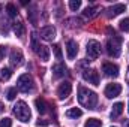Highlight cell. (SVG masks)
Returning <instances> with one entry per match:
<instances>
[{"mask_svg": "<svg viewBox=\"0 0 129 127\" xmlns=\"http://www.w3.org/2000/svg\"><path fill=\"white\" fill-rule=\"evenodd\" d=\"M32 46H33V51L38 54V57H39L42 61H48V60H50V48L45 46V45L38 43L35 34H33V37H32Z\"/></svg>", "mask_w": 129, "mask_h": 127, "instance_id": "obj_5", "label": "cell"}, {"mask_svg": "<svg viewBox=\"0 0 129 127\" xmlns=\"http://www.w3.org/2000/svg\"><path fill=\"white\" fill-rule=\"evenodd\" d=\"M0 9H2V5H0Z\"/></svg>", "mask_w": 129, "mask_h": 127, "instance_id": "obj_33", "label": "cell"}, {"mask_svg": "<svg viewBox=\"0 0 129 127\" xmlns=\"http://www.w3.org/2000/svg\"><path fill=\"white\" fill-rule=\"evenodd\" d=\"M3 111H5V105H3V103H2V102H0V114H2V112H3Z\"/></svg>", "mask_w": 129, "mask_h": 127, "instance_id": "obj_30", "label": "cell"}, {"mask_svg": "<svg viewBox=\"0 0 129 127\" xmlns=\"http://www.w3.org/2000/svg\"><path fill=\"white\" fill-rule=\"evenodd\" d=\"M71 91H72V84L71 82H62L57 88V96L60 100H64L71 96Z\"/></svg>", "mask_w": 129, "mask_h": 127, "instance_id": "obj_9", "label": "cell"}, {"mask_svg": "<svg viewBox=\"0 0 129 127\" xmlns=\"http://www.w3.org/2000/svg\"><path fill=\"white\" fill-rule=\"evenodd\" d=\"M6 97H8V100H14L15 97H17V88H9L8 90V93H6Z\"/></svg>", "mask_w": 129, "mask_h": 127, "instance_id": "obj_26", "label": "cell"}, {"mask_svg": "<svg viewBox=\"0 0 129 127\" xmlns=\"http://www.w3.org/2000/svg\"><path fill=\"white\" fill-rule=\"evenodd\" d=\"M81 115H83V111L80 108H71L66 111V117H69V118H80Z\"/></svg>", "mask_w": 129, "mask_h": 127, "instance_id": "obj_19", "label": "cell"}, {"mask_svg": "<svg viewBox=\"0 0 129 127\" xmlns=\"http://www.w3.org/2000/svg\"><path fill=\"white\" fill-rule=\"evenodd\" d=\"M17 88L23 93H32L35 90V82L33 78L29 73H23L18 79H17Z\"/></svg>", "mask_w": 129, "mask_h": 127, "instance_id": "obj_4", "label": "cell"}, {"mask_svg": "<svg viewBox=\"0 0 129 127\" xmlns=\"http://www.w3.org/2000/svg\"><path fill=\"white\" fill-rule=\"evenodd\" d=\"M107 52L110 57L117 58L122 52V37L119 36H113L111 39H108L107 42Z\"/></svg>", "mask_w": 129, "mask_h": 127, "instance_id": "obj_3", "label": "cell"}, {"mask_svg": "<svg viewBox=\"0 0 129 127\" xmlns=\"http://www.w3.org/2000/svg\"><path fill=\"white\" fill-rule=\"evenodd\" d=\"M80 8H81V0H71V2H69V9H71V11L77 12Z\"/></svg>", "mask_w": 129, "mask_h": 127, "instance_id": "obj_24", "label": "cell"}, {"mask_svg": "<svg viewBox=\"0 0 129 127\" xmlns=\"http://www.w3.org/2000/svg\"><path fill=\"white\" fill-rule=\"evenodd\" d=\"M0 127H12L11 118H3V120H0Z\"/></svg>", "mask_w": 129, "mask_h": 127, "instance_id": "obj_28", "label": "cell"}, {"mask_svg": "<svg viewBox=\"0 0 129 127\" xmlns=\"http://www.w3.org/2000/svg\"><path fill=\"white\" fill-rule=\"evenodd\" d=\"M6 12H8V15L12 17V18L18 15V9H17V6H15L14 3H8V5H6Z\"/></svg>", "mask_w": 129, "mask_h": 127, "instance_id": "obj_21", "label": "cell"}, {"mask_svg": "<svg viewBox=\"0 0 129 127\" xmlns=\"http://www.w3.org/2000/svg\"><path fill=\"white\" fill-rule=\"evenodd\" d=\"M122 112H123V103H122V102L114 103V105H113V109H111V118H117V117H120Z\"/></svg>", "mask_w": 129, "mask_h": 127, "instance_id": "obj_17", "label": "cell"}, {"mask_svg": "<svg viewBox=\"0 0 129 127\" xmlns=\"http://www.w3.org/2000/svg\"><path fill=\"white\" fill-rule=\"evenodd\" d=\"M9 58H11V63H12V66H21V64H23V60H24L23 52H21L20 49H17V48L11 51Z\"/></svg>", "mask_w": 129, "mask_h": 127, "instance_id": "obj_14", "label": "cell"}, {"mask_svg": "<svg viewBox=\"0 0 129 127\" xmlns=\"http://www.w3.org/2000/svg\"><path fill=\"white\" fill-rule=\"evenodd\" d=\"M78 102L81 106H84L87 109H95L98 105V94L86 87H80L78 88Z\"/></svg>", "mask_w": 129, "mask_h": 127, "instance_id": "obj_1", "label": "cell"}, {"mask_svg": "<svg viewBox=\"0 0 129 127\" xmlns=\"http://www.w3.org/2000/svg\"><path fill=\"white\" fill-rule=\"evenodd\" d=\"M0 76H2V79H5V81L11 79V76H12V69H9V67H3V69L0 70Z\"/></svg>", "mask_w": 129, "mask_h": 127, "instance_id": "obj_22", "label": "cell"}, {"mask_svg": "<svg viewBox=\"0 0 129 127\" xmlns=\"http://www.w3.org/2000/svg\"><path fill=\"white\" fill-rule=\"evenodd\" d=\"M53 76L54 78H62V76H64L66 75V72H68V69H66V66H64L62 61H59V63H56L54 66H53Z\"/></svg>", "mask_w": 129, "mask_h": 127, "instance_id": "obj_15", "label": "cell"}, {"mask_svg": "<svg viewBox=\"0 0 129 127\" xmlns=\"http://www.w3.org/2000/svg\"><path fill=\"white\" fill-rule=\"evenodd\" d=\"M113 127H114V126H113Z\"/></svg>", "mask_w": 129, "mask_h": 127, "instance_id": "obj_34", "label": "cell"}, {"mask_svg": "<svg viewBox=\"0 0 129 127\" xmlns=\"http://www.w3.org/2000/svg\"><path fill=\"white\" fill-rule=\"evenodd\" d=\"M12 112H14V115L17 117V120H20L21 123H27V121H30V118H32L30 108H29V105H27L24 100H18V102L14 105Z\"/></svg>", "mask_w": 129, "mask_h": 127, "instance_id": "obj_2", "label": "cell"}, {"mask_svg": "<svg viewBox=\"0 0 129 127\" xmlns=\"http://www.w3.org/2000/svg\"><path fill=\"white\" fill-rule=\"evenodd\" d=\"M128 111H129V105H128Z\"/></svg>", "mask_w": 129, "mask_h": 127, "instance_id": "obj_32", "label": "cell"}, {"mask_svg": "<svg viewBox=\"0 0 129 127\" xmlns=\"http://www.w3.org/2000/svg\"><path fill=\"white\" fill-rule=\"evenodd\" d=\"M41 37L44 40H48L51 42L54 37H56V29L53 26H47V27H42L41 29Z\"/></svg>", "mask_w": 129, "mask_h": 127, "instance_id": "obj_13", "label": "cell"}, {"mask_svg": "<svg viewBox=\"0 0 129 127\" xmlns=\"http://www.w3.org/2000/svg\"><path fill=\"white\" fill-rule=\"evenodd\" d=\"M125 11H126V6L122 5V3H117V5H114V6H111V8L107 9V17L108 18H114V17L120 15L122 12H125Z\"/></svg>", "mask_w": 129, "mask_h": 127, "instance_id": "obj_11", "label": "cell"}, {"mask_svg": "<svg viewBox=\"0 0 129 127\" xmlns=\"http://www.w3.org/2000/svg\"><path fill=\"white\" fill-rule=\"evenodd\" d=\"M83 78L84 81H87L92 85H99V73L95 69H86L83 72Z\"/></svg>", "mask_w": 129, "mask_h": 127, "instance_id": "obj_7", "label": "cell"}, {"mask_svg": "<svg viewBox=\"0 0 129 127\" xmlns=\"http://www.w3.org/2000/svg\"><path fill=\"white\" fill-rule=\"evenodd\" d=\"M35 106H36V109H38L39 114H45L47 112V103H45L44 99H36L35 100Z\"/></svg>", "mask_w": 129, "mask_h": 127, "instance_id": "obj_18", "label": "cell"}, {"mask_svg": "<svg viewBox=\"0 0 129 127\" xmlns=\"http://www.w3.org/2000/svg\"><path fill=\"white\" fill-rule=\"evenodd\" d=\"M119 27H120V30H123V32H129V18H123V20L119 23Z\"/></svg>", "mask_w": 129, "mask_h": 127, "instance_id": "obj_25", "label": "cell"}, {"mask_svg": "<svg viewBox=\"0 0 129 127\" xmlns=\"http://www.w3.org/2000/svg\"><path fill=\"white\" fill-rule=\"evenodd\" d=\"M125 127H129V120L128 121H125Z\"/></svg>", "mask_w": 129, "mask_h": 127, "instance_id": "obj_31", "label": "cell"}, {"mask_svg": "<svg viewBox=\"0 0 129 127\" xmlns=\"http://www.w3.org/2000/svg\"><path fill=\"white\" fill-rule=\"evenodd\" d=\"M102 72L105 73V76L116 78V76H119V66L113 63H104L102 64Z\"/></svg>", "mask_w": 129, "mask_h": 127, "instance_id": "obj_10", "label": "cell"}, {"mask_svg": "<svg viewBox=\"0 0 129 127\" xmlns=\"http://www.w3.org/2000/svg\"><path fill=\"white\" fill-rule=\"evenodd\" d=\"M98 14H99V6H96V5H93V6H87V8L84 9V12H83V15H84L86 18H89V20H92V18L98 17Z\"/></svg>", "mask_w": 129, "mask_h": 127, "instance_id": "obj_16", "label": "cell"}, {"mask_svg": "<svg viewBox=\"0 0 129 127\" xmlns=\"http://www.w3.org/2000/svg\"><path fill=\"white\" fill-rule=\"evenodd\" d=\"M14 32H15V34H17L18 37H23L24 33H26L24 24H23V23H15V24H14Z\"/></svg>", "mask_w": 129, "mask_h": 127, "instance_id": "obj_20", "label": "cell"}, {"mask_svg": "<svg viewBox=\"0 0 129 127\" xmlns=\"http://www.w3.org/2000/svg\"><path fill=\"white\" fill-rule=\"evenodd\" d=\"M105 96L108 97V99H114V97H117V96L122 93V85L120 84H108L107 87H105Z\"/></svg>", "mask_w": 129, "mask_h": 127, "instance_id": "obj_8", "label": "cell"}, {"mask_svg": "<svg viewBox=\"0 0 129 127\" xmlns=\"http://www.w3.org/2000/svg\"><path fill=\"white\" fill-rule=\"evenodd\" d=\"M53 51H54V54H56V57L59 58V60H62V49H60V46L56 43V45H53Z\"/></svg>", "mask_w": 129, "mask_h": 127, "instance_id": "obj_27", "label": "cell"}, {"mask_svg": "<svg viewBox=\"0 0 129 127\" xmlns=\"http://www.w3.org/2000/svg\"><path fill=\"white\" fill-rule=\"evenodd\" d=\"M101 126H102V123L98 118H89L84 124V127H101Z\"/></svg>", "mask_w": 129, "mask_h": 127, "instance_id": "obj_23", "label": "cell"}, {"mask_svg": "<svg viewBox=\"0 0 129 127\" xmlns=\"http://www.w3.org/2000/svg\"><path fill=\"white\" fill-rule=\"evenodd\" d=\"M87 57L90 58V60H96L98 57L101 55V43L95 40V39H92V40H89L87 42Z\"/></svg>", "mask_w": 129, "mask_h": 127, "instance_id": "obj_6", "label": "cell"}, {"mask_svg": "<svg viewBox=\"0 0 129 127\" xmlns=\"http://www.w3.org/2000/svg\"><path fill=\"white\" fill-rule=\"evenodd\" d=\"M5 52H6V49H5V46H0V60L3 58V55H5Z\"/></svg>", "mask_w": 129, "mask_h": 127, "instance_id": "obj_29", "label": "cell"}, {"mask_svg": "<svg viewBox=\"0 0 129 127\" xmlns=\"http://www.w3.org/2000/svg\"><path fill=\"white\" fill-rule=\"evenodd\" d=\"M66 52H68V58L74 60L77 57V54H78V43L75 40H72V39L68 40V43H66Z\"/></svg>", "mask_w": 129, "mask_h": 127, "instance_id": "obj_12", "label": "cell"}]
</instances>
